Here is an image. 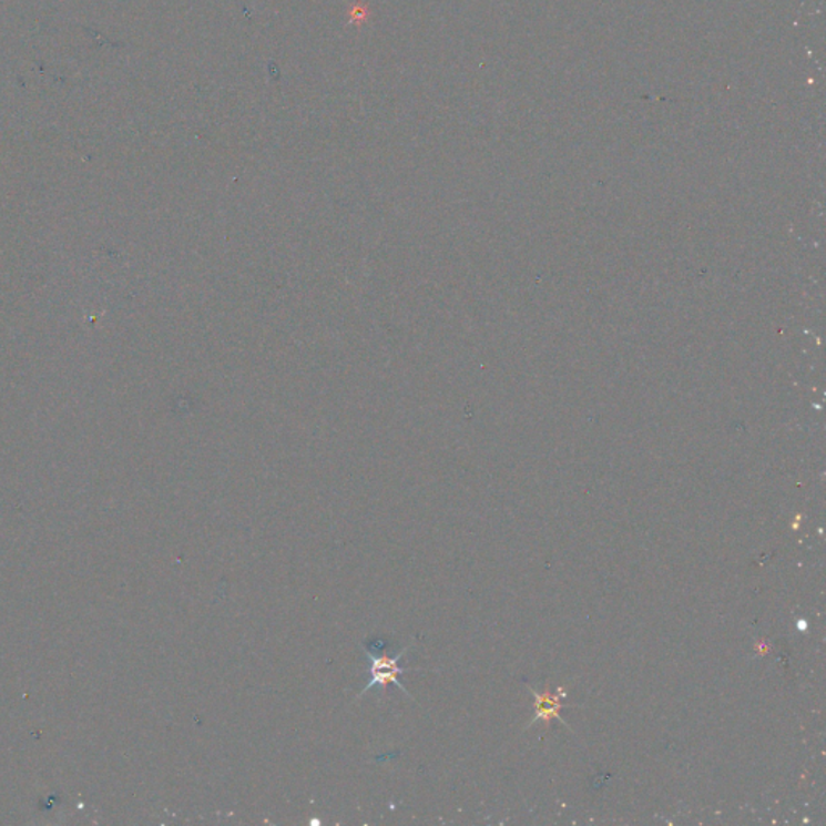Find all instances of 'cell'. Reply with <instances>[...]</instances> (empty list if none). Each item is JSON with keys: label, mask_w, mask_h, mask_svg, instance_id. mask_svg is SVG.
I'll return each instance as SVG.
<instances>
[{"label": "cell", "mask_w": 826, "mask_h": 826, "mask_svg": "<svg viewBox=\"0 0 826 826\" xmlns=\"http://www.w3.org/2000/svg\"><path fill=\"white\" fill-rule=\"evenodd\" d=\"M562 690V687H559L558 693L549 694L544 693L537 694V717H534L533 723L538 722V720H544V722H551L552 717L559 718V711L562 708V704H560V701L563 700L562 696H559V691Z\"/></svg>", "instance_id": "cell-2"}, {"label": "cell", "mask_w": 826, "mask_h": 826, "mask_svg": "<svg viewBox=\"0 0 826 826\" xmlns=\"http://www.w3.org/2000/svg\"><path fill=\"white\" fill-rule=\"evenodd\" d=\"M361 649H364L365 655H367V661L370 662V682L361 690L359 697L364 696L368 691L374 690V687L386 691L389 684H395L407 696L412 697L399 680L400 675L409 672V669H406V666H400V661H402L404 655L407 654L410 647L402 649L395 657H388L385 654V641L381 640L368 641Z\"/></svg>", "instance_id": "cell-1"}]
</instances>
